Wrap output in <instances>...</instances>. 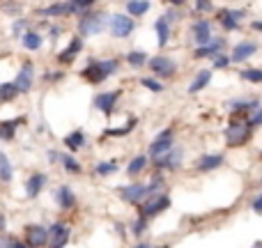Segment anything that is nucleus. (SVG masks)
<instances>
[{"label": "nucleus", "instance_id": "obj_39", "mask_svg": "<svg viewBox=\"0 0 262 248\" xmlns=\"http://www.w3.org/2000/svg\"><path fill=\"white\" fill-rule=\"evenodd\" d=\"M145 228H147V219H145V216H140L138 221H134V223H131V232H134L136 237H140V234L145 232Z\"/></svg>", "mask_w": 262, "mask_h": 248}, {"label": "nucleus", "instance_id": "obj_11", "mask_svg": "<svg viewBox=\"0 0 262 248\" xmlns=\"http://www.w3.org/2000/svg\"><path fill=\"white\" fill-rule=\"evenodd\" d=\"M120 195H122L124 202L138 204L140 200L147 195V186L140 184V182H134V184H129V186H122V189H120Z\"/></svg>", "mask_w": 262, "mask_h": 248}, {"label": "nucleus", "instance_id": "obj_3", "mask_svg": "<svg viewBox=\"0 0 262 248\" xmlns=\"http://www.w3.org/2000/svg\"><path fill=\"white\" fill-rule=\"evenodd\" d=\"M106 25H108V14H104V12H83L79 21V32L81 37L99 35Z\"/></svg>", "mask_w": 262, "mask_h": 248}, {"label": "nucleus", "instance_id": "obj_10", "mask_svg": "<svg viewBox=\"0 0 262 248\" xmlns=\"http://www.w3.org/2000/svg\"><path fill=\"white\" fill-rule=\"evenodd\" d=\"M120 95H122V90H113V92H101V95L94 97V108L101 110L104 115H113L115 110V104H118Z\"/></svg>", "mask_w": 262, "mask_h": 248}, {"label": "nucleus", "instance_id": "obj_52", "mask_svg": "<svg viewBox=\"0 0 262 248\" xmlns=\"http://www.w3.org/2000/svg\"><path fill=\"white\" fill-rule=\"evenodd\" d=\"M3 230H5V219L0 216V232H3Z\"/></svg>", "mask_w": 262, "mask_h": 248}, {"label": "nucleus", "instance_id": "obj_50", "mask_svg": "<svg viewBox=\"0 0 262 248\" xmlns=\"http://www.w3.org/2000/svg\"><path fill=\"white\" fill-rule=\"evenodd\" d=\"M253 28L260 30V32H262V21H253Z\"/></svg>", "mask_w": 262, "mask_h": 248}, {"label": "nucleus", "instance_id": "obj_17", "mask_svg": "<svg viewBox=\"0 0 262 248\" xmlns=\"http://www.w3.org/2000/svg\"><path fill=\"white\" fill-rule=\"evenodd\" d=\"M255 51H257V44H255V42H251V39L246 42V39H244V42H239V44L233 49V55H230V60H233V62H244V60H248L253 53H255Z\"/></svg>", "mask_w": 262, "mask_h": 248}, {"label": "nucleus", "instance_id": "obj_38", "mask_svg": "<svg viewBox=\"0 0 262 248\" xmlns=\"http://www.w3.org/2000/svg\"><path fill=\"white\" fill-rule=\"evenodd\" d=\"M161 186H163V177H161V175H154V177L149 179V184H147V195L149 193H159Z\"/></svg>", "mask_w": 262, "mask_h": 248}, {"label": "nucleus", "instance_id": "obj_40", "mask_svg": "<svg viewBox=\"0 0 262 248\" xmlns=\"http://www.w3.org/2000/svg\"><path fill=\"white\" fill-rule=\"evenodd\" d=\"M140 83H143V88L152 90V92H163V85L159 83L157 78H143V80H140Z\"/></svg>", "mask_w": 262, "mask_h": 248}, {"label": "nucleus", "instance_id": "obj_35", "mask_svg": "<svg viewBox=\"0 0 262 248\" xmlns=\"http://www.w3.org/2000/svg\"><path fill=\"white\" fill-rule=\"evenodd\" d=\"M136 124H138V119L131 117V119H129V122L122 127V129H106V136H127V134H131V131H134Z\"/></svg>", "mask_w": 262, "mask_h": 248}, {"label": "nucleus", "instance_id": "obj_30", "mask_svg": "<svg viewBox=\"0 0 262 248\" xmlns=\"http://www.w3.org/2000/svg\"><path fill=\"white\" fill-rule=\"evenodd\" d=\"M0 182H5V184L12 182V163L5 156V152H0Z\"/></svg>", "mask_w": 262, "mask_h": 248}, {"label": "nucleus", "instance_id": "obj_42", "mask_svg": "<svg viewBox=\"0 0 262 248\" xmlns=\"http://www.w3.org/2000/svg\"><path fill=\"white\" fill-rule=\"evenodd\" d=\"M248 122H251L253 129H255V127H262V106H257V108L253 110V115L248 117Z\"/></svg>", "mask_w": 262, "mask_h": 248}, {"label": "nucleus", "instance_id": "obj_18", "mask_svg": "<svg viewBox=\"0 0 262 248\" xmlns=\"http://www.w3.org/2000/svg\"><path fill=\"white\" fill-rule=\"evenodd\" d=\"M42 16H69V14H81L79 7H74L71 3H55V5L46 7L40 12Z\"/></svg>", "mask_w": 262, "mask_h": 248}, {"label": "nucleus", "instance_id": "obj_13", "mask_svg": "<svg viewBox=\"0 0 262 248\" xmlns=\"http://www.w3.org/2000/svg\"><path fill=\"white\" fill-rule=\"evenodd\" d=\"M69 241V228L64 223H53L49 228V243L53 248H60V246H67Z\"/></svg>", "mask_w": 262, "mask_h": 248}, {"label": "nucleus", "instance_id": "obj_46", "mask_svg": "<svg viewBox=\"0 0 262 248\" xmlns=\"http://www.w3.org/2000/svg\"><path fill=\"white\" fill-rule=\"evenodd\" d=\"M253 212H255V214H260V216H262V193L257 195L255 200H253Z\"/></svg>", "mask_w": 262, "mask_h": 248}, {"label": "nucleus", "instance_id": "obj_7", "mask_svg": "<svg viewBox=\"0 0 262 248\" xmlns=\"http://www.w3.org/2000/svg\"><path fill=\"white\" fill-rule=\"evenodd\" d=\"M149 69H152V74L157 78H170L177 71V65L170 58H166V55H157V58L149 60Z\"/></svg>", "mask_w": 262, "mask_h": 248}, {"label": "nucleus", "instance_id": "obj_41", "mask_svg": "<svg viewBox=\"0 0 262 248\" xmlns=\"http://www.w3.org/2000/svg\"><path fill=\"white\" fill-rule=\"evenodd\" d=\"M230 62H233V60L228 58V55L218 53L216 58H214V69H226V67H230Z\"/></svg>", "mask_w": 262, "mask_h": 248}, {"label": "nucleus", "instance_id": "obj_16", "mask_svg": "<svg viewBox=\"0 0 262 248\" xmlns=\"http://www.w3.org/2000/svg\"><path fill=\"white\" fill-rule=\"evenodd\" d=\"M25 237H28V246H46L49 243V230L42 228V225H30L25 230Z\"/></svg>", "mask_w": 262, "mask_h": 248}, {"label": "nucleus", "instance_id": "obj_32", "mask_svg": "<svg viewBox=\"0 0 262 248\" xmlns=\"http://www.w3.org/2000/svg\"><path fill=\"white\" fill-rule=\"evenodd\" d=\"M16 95H21V92L16 90L14 83H3L0 85V101H12V99H16Z\"/></svg>", "mask_w": 262, "mask_h": 248}, {"label": "nucleus", "instance_id": "obj_25", "mask_svg": "<svg viewBox=\"0 0 262 248\" xmlns=\"http://www.w3.org/2000/svg\"><path fill=\"white\" fill-rule=\"evenodd\" d=\"M55 200H58V204L62 209H71L76 204V195L69 186H60V189L55 191Z\"/></svg>", "mask_w": 262, "mask_h": 248}, {"label": "nucleus", "instance_id": "obj_36", "mask_svg": "<svg viewBox=\"0 0 262 248\" xmlns=\"http://www.w3.org/2000/svg\"><path fill=\"white\" fill-rule=\"evenodd\" d=\"M127 62L131 67H143L147 62V55L143 51H131V53H127Z\"/></svg>", "mask_w": 262, "mask_h": 248}, {"label": "nucleus", "instance_id": "obj_49", "mask_svg": "<svg viewBox=\"0 0 262 248\" xmlns=\"http://www.w3.org/2000/svg\"><path fill=\"white\" fill-rule=\"evenodd\" d=\"M49 161L53 163V161H60V154L58 152H49Z\"/></svg>", "mask_w": 262, "mask_h": 248}, {"label": "nucleus", "instance_id": "obj_6", "mask_svg": "<svg viewBox=\"0 0 262 248\" xmlns=\"http://www.w3.org/2000/svg\"><path fill=\"white\" fill-rule=\"evenodd\" d=\"M182 147H175L168 149L166 154H161V156H154V168L159 170H177L179 166H182Z\"/></svg>", "mask_w": 262, "mask_h": 248}, {"label": "nucleus", "instance_id": "obj_1", "mask_svg": "<svg viewBox=\"0 0 262 248\" xmlns=\"http://www.w3.org/2000/svg\"><path fill=\"white\" fill-rule=\"evenodd\" d=\"M118 69H120L118 60H90L88 67L81 71V76H83L85 80H90L92 85H99V83H104L108 76H113Z\"/></svg>", "mask_w": 262, "mask_h": 248}, {"label": "nucleus", "instance_id": "obj_12", "mask_svg": "<svg viewBox=\"0 0 262 248\" xmlns=\"http://www.w3.org/2000/svg\"><path fill=\"white\" fill-rule=\"evenodd\" d=\"M32 78H35V67L30 65V62H25L23 67H21V71L16 74V90H19L21 95H25V92H30L32 90Z\"/></svg>", "mask_w": 262, "mask_h": 248}, {"label": "nucleus", "instance_id": "obj_2", "mask_svg": "<svg viewBox=\"0 0 262 248\" xmlns=\"http://www.w3.org/2000/svg\"><path fill=\"white\" fill-rule=\"evenodd\" d=\"M251 122H248V117H237V115H233V119H230V124H228L226 129V143L228 147H242V145H246L248 140H251Z\"/></svg>", "mask_w": 262, "mask_h": 248}, {"label": "nucleus", "instance_id": "obj_27", "mask_svg": "<svg viewBox=\"0 0 262 248\" xmlns=\"http://www.w3.org/2000/svg\"><path fill=\"white\" fill-rule=\"evenodd\" d=\"M21 39H23V46L28 51L42 49V35H40V32H35V30H25L23 35H21Z\"/></svg>", "mask_w": 262, "mask_h": 248}, {"label": "nucleus", "instance_id": "obj_22", "mask_svg": "<svg viewBox=\"0 0 262 248\" xmlns=\"http://www.w3.org/2000/svg\"><path fill=\"white\" fill-rule=\"evenodd\" d=\"M221 49H223V42L221 39H212L209 44H205V46H198L196 49V53H193V58H216L218 53H221Z\"/></svg>", "mask_w": 262, "mask_h": 248}, {"label": "nucleus", "instance_id": "obj_23", "mask_svg": "<svg viewBox=\"0 0 262 248\" xmlns=\"http://www.w3.org/2000/svg\"><path fill=\"white\" fill-rule=\"evenodd\" d=\"M209 80H212V69H200L196 74V78L191 80V85H189V95H196V92L205 90L209 85Z\"/></svg>", "mask_w": 262, "mask_h": 248}, {"label": "nucleus", "instance_id": "obj_29", "mask_svg": "<svg viewBox=\"0 0 262 248\" xmlns=\"http://www.w3.org/2000/svg\"><path fill=\"white\" fill-rule=\"evenodd\" d=\"M64 145H67V149L76 152V149H81L85 145V134L83 131H71V134L64 138Z\"/></svg>", "mask_w": 262, "mask_h": 248}, {"label": "nucleus", "instance_id": "obj_19", "mask_svg": "<svg viewBox=\"0 0 262 248\" xmlns=\"http://www.w3.org/2000/svg\"><path fill=\"white\" fill-rule=\"evenodd\" d=\"M257 99H237V101H230V113L237 115V117H248V113L257 108Z\"/></svg>", "mask_w": 262, "mask_h": 248}, {"label": "nucleus", "instance_id": "obj_21", "mask_svg": "<svg viewBox=\"0 0 262 248\" xmlns=\"http://www.w3.org/2000/svg\"><path fill=\"white\" fill-rule=\"evenodd\" d=\"M44 184H46V175L44 173L30 175L28 182H25V193H28V198H37V195L42 193V189H44Z\"/></svg>", "mask_w": 262, "mask_h": 248}, {"label": "nucleus", "instance_id": "obj_37", "mask_svg": "<svg viewBox=\"0 0 262 248\" xmlns=\"http://www.w3.org/2000/svg\"><path fill=\"white\" fill-rule=\"evenodd\" d=\"M239 76H242L244 80H251V83H262V69H255V67H251V69H242L239 71Z\"/></svg>", "mask_w": 262, "mask_h": 248}, {"label": "nucleus", "instance_id": "obj_9", "mask_svg": "<svg viewBox=\"0 0 262 248\" xmlns=\"http://www.w3.org/2000/svg\"><path fill=\"white\" fill-rule=\"evenodd\" d=\"M173 127L166 131H161V134L157 136V138L152 140V145H149V156H161V154H166L168 149H173Z\"/></svg>", "mask_w": 262, "mask_h": 248}, {"label": "nucleus", "instance_id": "obj_14", "mask_svg": "<svg viewBox=\"0 0 262 248\" xmlns=\"http://www.w3.org/2000/svg\"><path fill=\"white\" fill-rule=\"evenodd\" d=\"M246 16L244 10H221L218 12V21L226 30H237L239 28V21Z\"/></svg>", "mask_w": 262, "mask_h": 248}, {"label": "nucleus", "instance_id": "obj_28", "mask_svg": "<svg viewBox=\"0 0 262 248\" xmlns=\"http://www.w3.org/2000/svg\"><path fill=\"white\" fill-rule=\"evenodd\" d=\"M149 10V0H127V12L131 16H143Z\"/></svg>", "mask_w": 262, "mask_h": 248}, {"label": "nucleus", "instance_id": "obj_34", "mask_svg": "<svg viewBox=\"0 0 262 248\" xmlns=\"http://www.w3.org/2000/svg\"><path fill=\"white\" fill-rule=\"evenodd\" d=\"M147 166V156H136L131 163H129V168H127V173H129V177H136V175L140 173V170Z\"/></svg>", "mask_w": 262, "mask_h": 248}, {"label": "nucleus", "instance_id": "obj_43", "mask_svg": "<svg viewBox=\"0 0 262 248\" xmlns=\"http://www.w3.org/2000/svg\"><path fill=\"white\" fill-rule=\"evenodd\" d=\"M67 3H71V5H74V7H79V10H81V14H83V12L88 10V7H92L94 3H97V0H67Z\"/></svg>", "mask_w": 262, "mask_h": 248}, {"label": "nucleus", "instance_id": "obj_8", "mask_svg": "<svg viewBox=\"0 0 262 248\" xmlns=\"http://www.w3.org/2000/svg\"><path fill=\"white\" fill-rule=\"evenodd\" d=\"M191 39L196 42V46H205L214 39L212 35V23L207 19H198L191 25Z\"/></svg>", "mask_w": 262, "mask_h": 248}, {"label": "nucleus", "instance_id": "obj_24", "mask_svg": "<svg viewBox=\"0 0 262 248\" xmlns=\"http://www.w3.org/2000/svg\"><path fill=\"white\" fill-rule=\"evenodd\" d=\"M154 30H157V37H159V46H166L170 42V21L166 16H159L154 21Z\"/></svg>", "mask_w": 262, "mask_h": 248}, {"label": "nucleus", "instance_id": "obj_4", "mask_svg": "<svg viewBox=\"0 0 262 248\" xmlns=\"http://www.w3.org/2000/svg\"><path fill=\"white\" fill-rule=\"evenodd\" d=\"M138 204H140V216L154 219V216H159L161 212H166L170 207V198L166 193H149V198L145 195Z\"/></svg>", "mask_w": 262, "mask_h": 248}, {"label": "nucleus", "instance_id": "obj_47", "mask_svg": "<svg viewBox=\"0 0 262 248\" xmlns=\"http://www.w3.org/2000/svg\"><path fill=\"white\" fill-rule=\"evenodd\" d=\"M163 16H166V19H168V21H177V19H179V14H177V12H173V10H168V12H166V14H163Z\"/></svg>", "mask_w": 262, "mask_h": 248}, {"label": "nucleus", "instance_id": "obj_26", "mask_svg": "<svg viewBox=\"0 0 262 248\" xmlns=\"http://www.w3.org/2000/svg\"><path fill=\"white\" fill-rule=\"evenodd\" d=\"M25 119L19 117V119H7V122H0V140H12L16 136V127L23 124Z\"/></svg>", "mask_w": 262, "mask_h": 248}, {"label": "nucleus", "instance_id": "obj_5", "mask_svg": "<svg viewBox=\"0 0 262 248\" xmlns=\"http://www.w3.org/2000/svg\"><path fill=\"white\" fill-rule=\"evenodd\" d=\"M108 28H110V35L113 37L127 39V37L136 30V21L131 14H113L108 21Z\"/></svg>", "mask_w": 262, "mask_h": 248}, {"label": "nucleus", "instance_id": "obj_33", "mask_svg": "<svg viewBox=\"0 0 262 248\" xmlns=\"http://www.w3.org/2000/svg\"><path fill=\"white\" fill-rule=\"evenodd\" d=\"M94 173L101 175V177H106V175H113V173H118V163H115V161H101V163L94 166Z\"/></svg>", "mask_w": 262, "mask_h": 248}, {"label": "nucleus", "instance_id": "obj_44", "mask_svg": "<svg viewBox=\"0 0 262 248\" xmlns=\"http://www.w3.org/2000/svg\"><path fill=\"white\" fill-rule=\"evenodd\" d=\"M212 0H196V12H212Z\"/></svg>", "mask_w": 262, "mask_h": 248}, {"label": "nucleus", "instance_id": "obj_51", "mask_svg": "<svg viewBox=\"0 0 262 248\" xmlns=\"http://www.w3.org/2000/svg\"><path fill=\"white\" fill-rule=\"evenodd\" d=\"M166 3H173V5H184V0H166Z\"/></svg>", "mask_w": 262, "mask_h": 248}, {"label": "nucleus", "instance_id": "obj_15", "mask_svg": "<svg viewBox=\"0 0 262 248\" xmlns=\"http://www.w3.org/2000/svg\"><path fill=\"white\" fill-rule=\"evenodd\" d=\"M81 51H83V37H74V39L69 42V46L58 53V62L60 65H69V62L76 60V55H79Z\"/></svg>", "mask_w": 262, "mask_h": 248}, {"label": "nucleus", "instance_id": "obj_20", "mask_svg": "<svg viewBox=\"0 0 262 248\" xmlns=\"http://www.w3.org/2000/svg\"><path fill=\"white\" fill-rule=\"evenodd\" d=\"M223 161H226L223 159V154H205V156H200V159L196 161V170H200V173H209V170H216Z\"/></svg>", "mask_w": 262, "mask_h": 248}, {"label": "nucleus", "instance_id": "obj_31", "mask_svg": "<svg viewBox=\"0 0 262 248\" xmlns=\"http://www.w3.org/2000/svg\"><path fill=\"white\" fill-rule=\"evenodd\" d=\"M60 163H62V168L67 170V173H74V175L81 173V163L71 156V154H60Z\"/></svg>", "mask_w": 262, "mask_h": 248}, {"label": "nucleus", "instance_id": "obj_48", "mask_svg": "<svg viewBox=\"0 0 262 248\" xmlns=\"http://www.w3.org/2000/svg\"><path fill=\"white\" fill-rule=\"evenodd\" d=\"M60 37V28H51V42H55Z\"/></svg>", "mask_w": 262, "mask_h": 248}, {"label": "nucleus", "instance_id": "obj_45", "mask_svg": "<svg viewBox=\"0 0 262 248\" xmlns=\"http://www.w3.org/2000/svg\"><path fill=\"white\" fill-rule=\"evenodd\" d=\"M25 25H28V21H25V19L16 21V23L12 25V32H14V35H21V32H23V30H25Z\"/></svg>", "mask_w": 262, "mask_h": 248}]
</instances>
